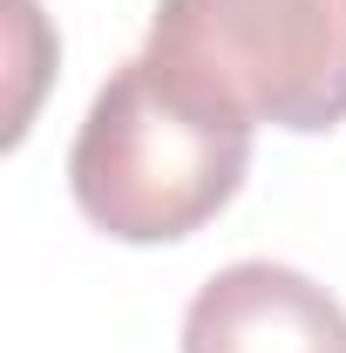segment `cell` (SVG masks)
<instances>
[{
	"label": "cell",
	"instance_id": "cell-3",
	"mask_svg": "<svg viewBox=\"0 0 346 353\" xmlns=\"http://www.w3.org/2000/svg\"><path fill=\"white\" fill-rule=\"evenodd\" d=\"M183 353H346V306L299 265L238 259L197 285Z\"/></svg>",
	"mask_w": 346,
	"mask_h": 353
},
{
	"label": "cell",
	"instance_id": "cell-2",
	"mask_svg": "<svg viewBox=\"0 0 346 353\" xmlns=\"http://www.w3.org/2000/svg\"><path fill=\"white\" fill-rule=\"evenodd\" d=\"M143 54L272 130L346 123V0H156Z\"/></svg>",
	"mask_w": 346,
	"mask_h": 353
},
{
	"label": "cell",
	"instance_id": "cell-1",
	"mask_svg": "<svg viewBox=\"0 0 346 353\" xmlns=\"http://www.w3.org/2000/svg\"><path fill=\"white\" fill-rule=\"evenodd\" d=\"M252 116L136 54L95 88L75 130V211L123 245H176L238 197L252 170Z\"/></svg>",
	"mask_w": 346,
	"mask_h": 353
}]
</instances>
